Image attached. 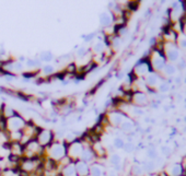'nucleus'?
Returning a JSON list of instances; mask_svg holds the SVG:
<instances>
[{"label": "nucleus", "mask_w": 186, "mask_h": 176, "mask_svg": "<svg viewBox=\"0 0 186 176\" xmlns=\"http://www.w3.org/2000/svg\"><path fill=\"white\" fill-rule=\"evenodd\" d=\"M131 103H134L135 106H138V107L145 106L148 104V96L145 92L135 91V92H132V102Z\"/></svg>", "instance_id": "9d476101"}, {"label": "nucleus", "mask_w": 186, "mask_h": 176, "mask_svg": "<svg viewBox=\"0 0 186 176\" xmlns=\"http://www.w3.org/2000/svg\"><path fill=\"white\" fill-rule=\"evenodd\" d=\"M158 176H169V175H168V174H166L165 172H161V173H160Z\"/></svg>", "instance_id": "58836bf2"}, {"label": "nucleus", "mask_w": 186, "mask_h": 176, "mask_svg": "<svg viewBox=\"0 0 186 176\" xmlns=\"http://www.w3.org/2000/svg\"><path fill=\"white\" fill-rule=\"evenodd\" d=\"M38 59L42 61V62H50V61L54 59V55L52 54V51L46 50V51H42L39 56H38Z\"/></svg>", "instance_id": "aec40b11"}, {"label": "nucleus", "mask_w": 186, "mask_h": 176, "mask_svg": "<svg viewBox=\"0 0 186 176\" xmlns=\"http://www.w3.org/2000/svg\"><path fill=\"white\" fill-rule=\"evenodd\" d=\"M89 51H90L89 48L83 47V46H80V48L77 50V56H78V57H84L86 55H88Z\"/></svg>", "instance_id": "2f4dec72"}, {"label": "nucleus", "mask_w": 186, "mask_h": 176, "mask_svg": "<svg viewBox=\"0 0 186 176\" xmlns=\"http://www.w3.org/2000/svg\"><path fill=\"white\" fill-rule=\"evenodd\" d=\"M109 164L112 165V167L123 166V160H122V156L117 153H112V155L109 156Z\"/></svg>", "instance_id": "6ab92c4d"}, {"label": "nucleus", "mask_w": 186, "mask_h": 176, "mask_svg": "<svg viewBox=\"0 0 186 176\" xmlns=\"http://www.w3.org/2000/svg\"><path fill=\"white\" fill-rule=\"evenodd\" d=\"M131 175L132 176H141L143 174V170L142 166L139 164H135L131 166Z\"/></svg>", "instance_id": "b1692460"}, {"label": "nucleus", "mask_w": 186, "mask_h": 176, "mask_svg": "<svg viewBox=\"0 0 186 176\" xmlns=\"http://www.w3.org/2000/svg\"><path fill=\"white\" fill-rule=\"evenodd\" d=\"M185 131H186V127H185Z\"/></svg>", "instance_id": "37998d69"}, {"label": "nucleus", "mask_w": 186, "mask_h": 176, "mask_svg": "<svg viewBox=\"0 0 186 176\" xmlns=\"http://www.w3.org/2000/svg\"><path fill=\"white\" fill-rule=\"evenodd\" d=\"M24 70V65L20 61H13L12 62V73L13 72H22Z\"/></svg>", "instance_id": "bb28decb"}, {"label": "nucleus", "mask_w": 186, "mask_h": 176, "mask_svg": "<svg viewBox=\"0 0 186 176\" xmlns=\"http://www.w3.org/2000/svg\"><path fill=\"white\" fill-rule=\"evenodd\" d=\"M161 152H162V154L165 155V156H169L170 154L172 153V150H171V148L168 147V146H163V147L161 148Z\"/></svg>", "instance_id": "72a5a7b5"}, {"label": "nucleus", "mask_w": 186, "mask_h": 176, "mask_svg": "<svg viewBox=\"0 0 186 176\" xmlns=\"http://www.w3.org/2000/svg\"><path fill=\"white\" fill-rule=\"evenodd\" d=\"M80 160L87 162L88 164H92V163H94V162L98 161L95 154L93 152L92 148H91V146H84V149H83V151H82Z\"/></svg>", "instance_id": "1a4fd4ad"}, {"label": "nucleus", "mask_w": 186, "mask_h": 176, "mask_svg": "<svg viewBox=\"0 0 186 176\" xmlns=\"http://www.w3.org/2000/svg\"><path fill=\"white\" fill-rule=\"evenodd\" d=\"M179 68H180L181 70L185 69V68H186V60H185V59H182V60L179 62Z\"/></svg>", "instance_id": "c9c22d12"}, {"label": "nucleus", "mask_w": 186, "mask_h": 176, "mask_svg": "<svg viewBox=\"0 0 186 176\" xmlns=\"http://www.w3.org/2000/svg\"><path fill=\"white\" fill-rule=\"evenodd\" d=\"M26 125V120L16 114V116L11 117L9 119H7V131H19L23 130V128Z\"/></svg>", "instance_id": "20e7f679"}, {"label": "nucleus", "mask_w": 186, "mask_h": 176, "mask_svg": "<svg viewBox=\"0 0 186 176\" xmlns=\"http://www.w3.org/2000/svg\"><path fill=\"white\" fill-rule=\"evenodd\" d=\"M75 167L77 176H90V164H88L87 162L78 160L75 162Z\"/></svg>", "instance_id": "6e6552de"}, {"label": "nucleus", "mask_w": 186, "mask_h": 176, "mask_svg": "<svg viewBox=\"0 0 186 176\" xmlns=\"http://www.w3.org/2000/svg\"><path fill=\"white\" fill-rule=\"evenodd\" d=\"M135 149H136V146H135V143L134 142H125L123 150H124L125 152H127V153H131V152L135 151Z\"/></svg>", "instance_id": "c85d7f7f"}, {"label": "nucleus", "mask_w": 186, "mask_h": 176, "mask_svg": "<svg viewBox=\"0 0 186 176\" xmlns=\"http://www.w3.org/2000/svg\"><path fill=\"white\" fill-rule=\"evenodd\" d=\"M95 37V33L87 34V35H82V39H84V42H91Z\"/></svg>", "instance_id": "f704fd0d"}, {"label": "nucleus", "mask_w": 186, "mask_h": 176, "mask_svg": "<svg viewBox=\"0 0 186 176\" xmlns=\"http://www.w3.org/2000/svg\"><path fill=\"white\" fill-rule=\"evenodd\" d=\"M179 44H180V47H182V48H184L185 49L186 48V39H182L179 42Z\"/></svg>", "instance_id": "e433bc0d"}, {"label": "nucleus", "mask_w": 186, "mask_h": 176, "mask_svg": "<svg viewBox=\"0 0 186 176\" xmlns=\"http://www.w3.org/2000/svg\"><path fill=\"white\" fill-rule=\"evenodd\" d=\"M83 149H84V144L81 142L80 139H77L76 141L68 144V147H67V156L72 162H76L81 158Z\"/></svg>", "instance_id": "f03ea898"}, {"label": "nucleus", "mask_w": 186, "mask_h": 176, "mask_svg": "<svg viewBox=\"0 0 186 176\" xmlns=\"http://www.w3.org/2000/svg\"><path fill=\"white\" fill-rule=\"evenodd\" d=\"M55 133L50 131V130H47V129H39L38 132L35 136V139L38 142V144L42 147V148H47L48 146H50L52 143L55 141Z\"/></svg>", "instance_id": "7ed1b4c3"}, {"label": "nucleus", "mask_w": 186, "mask_h": 176, "mask_svg": "<svg viewBox=\"0 0 186 176\" xmlns=\"http://www.w3.org/2000/svg\"><path fill=\"white\" fill-rule=\"evenodd\" d=\"M106 116H107L109 125H112V126H114V127H119L120 124L127 118V116H126L125 113L119 110H111V112H109V113L106 114Z\"/></svg>", "instance_id": "39448f33"}, {"label": "nucleus", "mask_w": 186, "mask_h": 176, "mask_svg": "<svg viewBox=\"0 0 186 176\" xmlns=\"http://www.w3.org/2000/svg\"><path fill=\"white\" fill-rule=\"evenodd\" d=\"M150 62H151V67H152L153 71L160 73V72H162V70H163L165 65H166V59L160 57L157 54V55L150 57Z\"/></svg>", "instance_id": "423d86ee"}, {"label": "nucleus", "mask_w": 186, "mask_h": 176, "mask_svg": "<svg viewBox=\"0 0 186 176\" xmlns=\"http://www.w3.org/2000/svg\"><path fill=\"white\" fill-rule=\"evenodd\" d=\"M77 70H78V68H77L76 64L70 62V64H68V66H67L65 71L67 72V73H77Z\"/></svg>", "instance_id": "7c9ffc66"}, {"label": "nucleus", "mask_w": 186, "mask_h": 176, "mask_svg": "<svg viewBox=\"0 0 186 176\" xmlns=\"http://www.w3.org/2000/svg\"><path fill=\"white\" fill-rule=\"evenodd\" d=\"M185 123H186V117H185Z\"/></svg>", "instance_id": "79ce46f5"}, {"label": "nucleus", "mask_w": 186, "mask_h": 176, "mask_svg": "<svg viewBox=\"0 0 186 176\" xmlns=\"http://www.w3.org/2000/svg\"><path fill=\"white\" fill-rule=\"evenodd\" d=\"M119 129H120V131L122 132L130 133V132H132V130L135 129V124H134V121L132 120L128 119V118H126L125 120L120 124Z\"/></svg>", "instance_id": "dca6fc26"}, {"label": "nucleus", "mask_w": 186, "mask_h": 176, "mask_svg": "<svg viewBox=\"0 0 186 176\" xmlns=\"http://www.w3.org/2000/svg\"><path fill=\"white\" fill-rule=\"evenodd\" d=\"M142 170L143 172H148V173H151L154 171L155 169V162L154 161H151V160H149V161H145V162H142Z\"/></svg>", "instance_id": "412c9836"}, {"label": "nucleus", "mask_w": 186, "mask_h": 176, "mask_svg": "<svg viewBox=\"0 0 186 176\" xmlns=\"http://www.w3.org/2000/svg\"><path fill=\"white\" fill-rule=\"evenodd\" d=\"M1 114L3 115V117H5L7 119H9L11 117H13V116H16L18 113L16 112V110H13L12 107L10 106H7V105H2V107H1Z\"/></svg>", "instance_id": "a211bd4d"}, {"label": "nucleus", "mask_w": 186, "mask_h": 176, "mask_svg": "<svg viewBox=\"0 0 186 176\" xmlns=\"http://www.w3.org/2000/svg\"><path fill=\"white\" fill-rule=\"evenodd\" d=\"M105 166L100 162L90 164V176H105Z\"/></svg>", "instance_id": "f8f14e48"}, {"label": "nucleus", "mask_w": 186, "mask_h": 176, "mask_svg": "<svg viewBox=\"0 0 186 176\" xmlns=\"http://www.w3.org/2000/svg\"><path fill=\"white\" fill-rule=\"evenodd\" d=\"M162 72L165 76H168V77H172L176 72V67L173 64H166L165 67H164V69L162 70Z\"/></svg>", "instance_id": "4be33fe9"}, {"label": "nucleus", "mask_w": 186, "mask_h": 176, "mask_svg": "<svg viewBox=\"0 0 186 176\" xmlns=\"http://www.w3.org/2000/svg\"><path fill=\"white\" fill-rule=\"evenodd\" d=\"M91 148H92L93 152H94L95 156H96V160L106 158V155H107V151H106L105 146H104L101 141H96V142L92 143Z\"/></svg>", "instance_id": "9b49d317"}, {"label": "nucleus", "mask_w": 186, "mask_h": 176, "mask_svg": "<svg viewBox=\"0 0 186 176\" xmlns=\"http://www.w3.org/2000/svg\"><path fill=\"white\" fill-rule=\"evenodd\" d=\"M1 170H2V167H1V162H0V173H1Z\"/></svg>", "instance_id": "a19ab883"}, {"label": "nucleus", "mask_w": 186, "mask_h": 176, "mask_svg": "<svg viewBox=\"0 0 186 176\" xmlns=\"http://www.w3.org/2000/svg\"><path fill=\"white\" fill-rule=\"evenodd\" d=\"M147 156L151 160V161H155V159L158 158V152H157V150H155L154 147H151V148L148 149L147 150Z\"/></svg>", "instance_id": "cd10ccee"}, {"label": "nucleus", "mask_w": 186, "mask_h": 176, "mask_svg": "<svg viewBox=\"0 0 186 176\" xmlns=\"http://www.w3.org/2000/svg\"><path fill=\"white\" fill-rule=\"evenodd\" d=\"M183 171L184 169L181 163H173V164H170L164 172L169 176H182Z\"/></svg>", "instance_id": "ddd939ff"}, {"label": "nucleus", "mask_w": 186, "mask_h": 176, "mask_svg": "<svg viewBox=\"0 0 186 176\" xmlns=\"http://www.w3.org/2000/svg\"><path fill=\"white\" fill-rule=\"evenodd\" d=\"M114 22V16L112 12H103L100 16V23L103 28H109Z\"/></svg>", "instance_id": "4468645a"}, {"label": "nucleus", "mask_w": 186, "mask_h": 176, "mask_svg": "<svg viewBox=\"0 0 186 176\" xmlns=\"http://www.w3.org/2000/svg\"><path fill=\"white\" fill-rule=\"evenodd\" d=\"M124 144H125V141H124V139L120 137H116L113 140V148L114 149H123L124 148Z\"/></svg>", "instance_id": "393cba45"}, {"label": "nucleus", "mask_w": 186, "mask_h": 176, "mask_svg": "<svg viewBox=\"0 0 186 176\" xmlns=\"http://www.w3.org/2000/svg\"><path fill=\"white\" fill-rule=\"evenodd\" d=\"M175 80H176V83H180L181 82V78H176Z\"/></svg>", "instance_id": "ea45409f"}, {"label": "nucleus", "mask_w": 186, "mask_h": 176, "mask_svg": "<svg viewBox=\"0 0 186 176\" xmlns=\"http://www.w3.org/2000/svg\"><path fill=\"white\" fill-rule=\"evenodd\" d=\"M42 71H43L45 76L50 77V76H53L55 73V67L53 65H50V64H46V65H44L42 67Z\"/></svg>", "instance_id": "5701e85b"}, {"label": "nucleus", "mask_w": 186, "mask_h": 176, "mask_svg": "<svg viewBox=\"0 0 186 176\" xmlns=\"http://www.w3.org/2000/svg\"><path fill=\"white\" fill-rule=\"evenodd\" d=\"M157 43H158L157 37H151V39H150V46H151V47H154Z\"/></svg>", "instance_id": "4c0bfd02"}, {"label": "nucleus", "mask_w": 186, "mask_h": 176, "mask_svg": "<svg viewBox=\"0 0 186 176\" xmlns=\"http://www.w3.org/2000/svg\"><path fill=\"white\" fill-rule=\"evenodd\" d=\"M145 83L147 85V88L150 89H154L157 85L160 84L161 81V76L158 72H151V73H148L147 76L145 77Z\"/></svg>", "instance_id": "0eeeda50"}, {"label": "nucleus", "mask_w": 186, "mask_h": 176, "mask_svg": "<svg viewBox=\"0 0 186 176\" xmlns=\"http://www.w3.org/2000/svg\"><path fill=\"white\" fill-rule=\"evenodd\" d=\"M69 143L65 141H56L52 143L46 148V155L47 158L55 160L57 162H59L60 160H62L65 156H67V147Z\"/></svg>", "instance_id": "f257e3e1"}, {"label": "nucleus", "mask_w": 186, "mask_h": 176, "mask_svg": "<svg viewBox=\"0 0 186 176\" xmlns=\"http://www.w3.org/2000/svg\"><path fill=\"white\" fill-rule=\"evenodd\" d=\"M105 49H106V46L104 44L103 42H95L94 44L91 46V48L90 50H92L93 53H94V55H103L104 53H105Z\"/></svg>", "instance_id": "f3484780"}, {"label": "nucleus", "mask_w": 186, "mask_h": 176, "mask_svg": "<svg viewBox=\"0 0 186 176\" xmlns=\"http://www.w3.org/2000/svg\"><path fill=\"white\" fill-rule=\"evenodd\" d=\"M139 6H140V1H129L127 3V10L130 12H135L138 10Z\"/></svg>", "instance_id": "a878e982"}, {"label": "nucleus", "mask_w": 186, "mask_h": 176, "mask_svg": "<svg viewBox=\"0 0 186 176\" xmlns=\"http://www.w3.org/2000/svg\"><path fill=\"white\" fill-rule=\"evenodd\" d=\"M59 173L62 176H77L76 167H75V162H70L69 164L65 165L60 169Z\"/></svg>", "instance_id": "2eb2a0df"}, {"label": "nucleus", "mask_w": 186, "mask_h": 176, "mask_svg": "<svg viewBox=\"0 0 186 176\" xmlns=\"http://www.w3.org/2000/svg\"><path fill=\"white\" fill-rule=\"evenodd\" d=\"M158 90L159 92H161V93H166L170 90V84L166 81H162V82H160V84H159Z\"/></svg>", "instance_id": "c756f323"}, {"label": "nucleus", "mask_w": 186, "mask_h": 176, "mask_svg": "<svg viewBox=\"0 0 186 176\" xmlns=\"http://www.w3.org/2000/svg\"><path fill=\"white\" fill-rule=\"evenodd\" d=\"M131 110H132V114H134L135 116H141V115H143V110H142L141 107L134 106Z\"/></svg>", "instance_id": "473e14b6"}]
</instances>
